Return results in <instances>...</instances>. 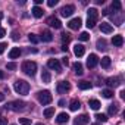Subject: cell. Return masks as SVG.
Instances as JSON below:
<instances>
[{
  "mask_svg": "<svg viewBox=\"0 0 125 125\" xmlns=\"http://www.w3.org/2000/svg\"><path fill=\"white\" fill-rule=\"evenodd\" d=\"M65 104H66V102H65L63 99H60V100H59V106H65Z\"/></svg>",
  "mask_w": 125,
  "mask_h": 125,
  "instance_id": "obj_45",
  "label": "cell"
},
{
  "mask_svg": "<svg viewBox=\"0 0 125 125\" xmlns=\"http://www.w3.org/2000/svg\"><path fill=\"white\" fill-rule=\"evenodd\" d=\"M88 106H90L93 110H99L102 104H100V102H99V100H96V99H91V100H88Z\"/></svg>",
  "mask_w": 125,
  "mask_h": 125,
  "instance_id": "obj_23",
  "label": "cell"
},
{
  "mask_svg": "<svg viewBox=\"0 0 125 125\" xmlns=\"http://www.w3.org/2000/svg\"><path fill=\"white\" fill-rule=\"evenodd\" d=\"M72 68H74V72H75L77 75H83V74H84V69H83V65L80 63V62H75V63L72 65Z\"/></svg>",
  "mask_w": 125,
  "mask_h": 125,
  "instance_id": "obj_21",
  "label": "cell"
},
{
  "mask_svg": "<svg viewBox=\"0 0 125 125\" xmlns=\"http://www.w3.org/2000/svg\"><path fill=\"white\" fill-rule=\"evenodd\" d=\"M68 121H69V115H68V113H65V112L59 113V115H57V118H56V122H57V124H66Z\"/></svg>",
  "mask_w": 125,
  "mask_h": 125,
  "instance_id": "obj_14",
  "label": "cell"
},
{
  "mask_svg": "<svg viewBox=\"0 0 125 125\" xmlns=\"http://www.w3.org/2000/svg\"><path fill=\"white\" fill-rule=\"evenodd\" d=\"M6 68H8L9 71H13V69H16V63H13V62H10V63H8V65H6Z\"/></svg>",
  "mask_w": 125,
  "mask_h": 125,
  "instance_id": "obj_38",
  "label": "cell"
},
{
  "mask_svg": "<svg viewBox=\"0 0 125 125\" xmlns=\"http://www.w3.org/2000/svg\"><path fill=\"white\" fill-rule=\"evenodd\" d=\"M96 118H97V121H100V122H106V121H107V116H106L104 113H97Z\"/></svg>",
  "mask_w": 125,
  "mask_h": 125,
  "instance_id": "obj_33",
  "label": "cell"
},
{
  "mask_svg": "<svg viewBox=\"0 0 125 125\" xmlns=\"http://www.w3.org/2000/svg\"><path fill=\"white\" fill-rule=\"evenodd\" d=\"M47 5H49V8H53V6H56V5H57V0H49Z\"/></svg>",
  "mask_w": 125,
  "mask_h": 125,
  "instance_id": "obj_41",
  "label": "cell"
},
{
  "mask_svg": "<svg viewBox=\"0 0 125 125\" xmlns=\"http://www.w3.org/2000/svg\"><path fill=\"white\" fill-rule=\"evenodd\" d=\"M21 56V49L19 47H13L10 52H9V57L10 59H18Z\"/></svg>",
  "mask_w": 125,
  "mask_h": 125,
  "instance_id": "obj_18",
  "label": "cell"
},
{
  "mask_svg": "<svg viewBox=\"0 0 125 125\" xmlns=\"http://www.w3.org/2000/svg\"><path fill=\"white\" fill-rule=\"evenodd\" d=\"M6 47H8V44H6V43H0V54H2V53L6 50Z\"/></svg>",
  "mask_w": 125,
  "mask_h": 125,
  "instance_id": "obj_40",
  "label": "cell"
},
{
  "mask_svg": "<svg viewBox=\"0 0 125 125\" xmlns=\"http://www.w3.org/2000/svg\"><path fill=\"white\" fill-rule=\"evenodd\" d=\"M100 63H102V68L107 69V68L110 66V63H112V60H110V57H109V56H103V57H102V60H100Z\"/></svg>",
  "mask_w": 125,
  "mask_h": 125,
  "instance_id": "obj_22",
  "label": "cell"
},
{
  "mask_svg": "<svg viewBox=\"0 0 125 125\" xmlns=\"http://www.w3.org/2000/svg\"><path fill=\"white\" fill-rule=\"evenodd\" d=\"M112 44L116 46V47H122V44H124V37H122V35H113Z\"/></svg>",
  "mask_w": 125,
  "mask_h": 125,
  "instance_id": "obj_17",
  "label": "cell"
},
{
  "mask_svg": "<svg viewBox=\"0 0 125 125\" xmlns=\"http://www.w3.org/2000/svg\"><path fill=\"white\" fill-rule=\"evenodd\" d=\"M88 121H90V118H88L87 115H80V116L74 121V125H85V124H88Z\"/></svg>",
  "mask_w": 125,
  "mask_h": 125,
  "instance_id": "obj_13",
  "label": "cell"
},
{
  "mask_svg": "<svg viewBox=\"0 0 125 125\" xmlns=\"http://www.w3.org/2000/svg\"><path fill=\"white\" fill-rule=\"evenodd\" d=\"M41 81H43L44 84H49V83L52 81V75H50L49 71H44V69H43V72H41Z\"/></svg>",
  "mask_w": 125,
  "mask_h": 125,
  "instance_id": "obj_19",
  "label": "cell"
},
{
  "mask_svg": "<svg viewBox=\"0 0 125 125\" xmlns=\"http://www.w3.org/2000/svg\"><path fill=\"white\" fill-rule=\"evenodd\" d=\"M37 97H38V102H40L41 104H49V103H52V100H53V97H52L50 91H47V90L38 91Z\"/></svg>",
  "mask_w": 125,
  "mask_h": 125,
  "instance_id": "obj_3",
  "label": "cell"
},
{
  "mask_svg": "<svg viewBox=\"0 0 125 125\" xmlns=\"http://www.w3.org/2000/svg\"><path fill=\"white\" fill-rule=\"evenodd\" d=\"M102 13H103V15H109V13H110V12H109V9H104V10H103V12H102Z\"/></svg>",
  "mask_w": 125,
  "mask_h": 125,
  "instance_id": "obj_46",
  "label": "cell"
},
{
  "mask_svg": "<svg viewBox=\"0 0 125 125\" xmlns=\"http://www.w3.org/2000/svg\"><path fill=\"white\" fill-rule=\"evenodd\" d=\"M112 9H113V10H121V9H122V5H121V2L115 0V2L112 3Z\"/></svg>",
  "mask_w": 125,
  "mask_h": 125,
  "instance_id": "obj_32",
  "label": "cell"
},
{
  "mask_svg": "<svg viewBox=\"0 0 125 125\" xmlns=\"http://www.w3.org/2000/svg\"><path fill=\"white\" fill-rule=\"evenodd\" d=\"M100 31L104 32V34H110V32H113V28H112L110 24H107V22H102V24H100Z\"/></svg>",
  "mask_w": 125,
  "mask_h": 125,
  "instance_id": "obj_15",
  "label": "cell"
},
{
  "mask_svg": "<svg viewBox=\"0 0 125 125\" xmlns=\"http://www.w3.org/2000/svg\"><path fill=\"white\" fill-rule=\"evenodd\" d=\"M0 125H8V118H0Z\"/></svg>",
  "mask_w": 125,
  "mask_h": 125,
  "instance_id": "obj_42",
  "label": "cell"
},
{
  "mask_svg": "<svg viewBox=\"0 0 125 125\" xmlns=\"http://www.w3.org/2000/svg\"><path fill=\"white\" fill-rule=\"evenodd\" d=\"M21 68L27 75H31V77H34L35 72H37V63L35 62H31V60H25Z\"/></svg>",
  "mask_w": 125,
  "mask_h": 125,
  "instance_id": "obj_2",
  "label": "cell"
},
{
  "mask_svg": "<svg viewBox=\"0 0 125 125\" xmlns=\"http://www.w3.org/2000/svg\"><path fill=\"white\" fill-rule=\"evenodd\" d=\"M54 115V107H47L46 110H44V116L46 118H52Z\"/></svg>",
  "mask_w": 125,
  "mask_h": 125,
  "instance_id": "obj_28",
  "label": "cell"
},
{
  "mask_svg": "<svg viewBox=\"0 0 125 125\" xmlns=\"http://www.w3.org/2000/svg\"><path fill=\"white\" fill-rule=\"evenodd\" d=\"M78 38H80L81 41H88V40H90V35H88V32L84 31V32H81V34L78 35Z\"/></svg>",
  "mask_w": 125,
  "mask_h": 125,
  "instance_id": "obj_29",
  "label": "cell"
},
{
  "mask_svg": "<svg viewBox=\"0 0 125 125\" xmlns=\"http://www.w3.org/2000/svg\"><path fill=\"white\" fill-rule=\"evenodd\" d=\"M13 90L18 93V94H22V96H27L28 91H30V84L24 80H18L15 84H13Z\"/></svg>",
  "mask_w": 125,
  "mask_h": 125,
  "instance_id": "obj_1",
  "label": "cell"
},
{
  "mask_svg": "<svg viewBox=\"0 0 125 125\" xmlns=\"http://www.w3.org/2000/svg\"><path fill=\"white\" fill-rule=\"evenodd\" d=\"M81 25H83L81 18H74V19H71V21L68 22V27H69L71 30H80Z\"/></svg>",
  "mask_w": 125,
  "mask_h": 125,
  "instance_id": "obj_8",
  "label": "cell"
},
{
  "mask_svg": "<svg viewBox=\"0 0 125 125\" xmlns=\"http://www.w3.org/2000/svg\"><path fill=\"white\" fill-rule=\"evenodd\" d=\"M19 37H21V35L18 34V31H12V40L16 41V40H19Z\"/></svg>",
  "mask_w": 125,
  "mask_h": 125,
  "instance_id": "obj_39",
  "label": "cell"
},
{
  "mask_svg": "<svg viewBox=\"0 0 125 125\" xmlns=\"http://www.w3.org/2000/svg\"><path fill=\"white\" fill-rule=\"evenodd\" d=\"M84 53H85V47H84L83 44H75V46H74V54H75L77 57L84 56Z\"/></svg>",
  "mask_w": 125,
  "mask_h": 125,
  "instance_id": "obj_12",
  "label": "cell"
},
{
  "mask_svg": "<svg viewBox=\"0 0 125 125\" xmlns=\"http://www.w3.org/2000/svg\"><path fill=\"white\" fill-rule=\"evenodd\" d=\"M31 12H32V15H34L35 18H41V16H43V13H44V12H43V9H41V8H38V6H34Z\"/></svg>",
  "mask_w": 125,
  "mask_h": 125,
  "instance_id": "obj_25",
  "label": "cell"
},
{
  "mask_svg": "<svg viewBox=\"0 0 125 125\" xmlns=\"http://www.w3.org/2000/svg\"><path fill=\"white\" fill-rule=\"evenodd\" d=\"M56 90H57L59 94H65V93H68V91L71 90V85H69L68 81H60V83H57Z\"/></svg>",
  "mask_w": 125,
  "mask_h": 125,
  "instance_id": "obj_5",
  "label": "cell"
},
{
  "mask_svg": "<svg viewBox=\"0 0 125 125\" xmlns=\"http://www.w3.org/2000/svg\"><path fill=\"white\" fill-rule=\"evenodd\" d=\"M97 49L99 50H106V41L104 40H97Z\"/></svg>",
  "mask_w": 125,
  "mask_h": 125,
  "instance_id": "obj_30",
  "label": "cell"
},
{
  "mask_svg": "<svg viewBox=\"0 0 125 125\" xmlns=\"http://www.w3.org/2000/svg\"><path fill=\"white\" fill-rule=\"evenodd\" d=\"M5 100V94L3 93H0V102H3Z\"/></svg>",
  "mask_w": 125,
  "mask_h": 125,
  "instance_id": "obj_48",
  "label": "cell"
},
{
  "mask_svg": "<svg viewBox=\"0 0 125 125\" xmlns=\"http://www.w3.org/2000/svg\"><path fill=\"white\" fill-rule=\"evenodd\" d=\"M69 40H71V37H69V34H68V32H63V34H62V41H63V44H65V43H68Z\"/></svg>",
  "mask_w": 125,
  "mask_h": 125,
  "instance_id": "obj_35",
  "label": "cell"
},
{
  "mask_svg": "<svg viewBox=\"0 0 125 125\" xmlns=\"http://www.w3.org/2000/svg\"><path fill=\"white\" fill-rule=\"evenodd\" d=\"M8 107L10 110H13V112H19V110L25 109V102H22V100H13V102H10L8 104Z\"/></svg>",
  "mask_w": 125,
  "mask_h": 125,
  "instance_id": "obj_4",
  "label": "cell"
},
{
  "mask_svg": "<svg viewBox=\"0 0 125 125\" xmlns=\"http://www.w3.org/2000/svg\"><path fill=\"white\" fill-rule=\"evenodd\" d=\"M35 125H43V124H35Z\"/></svg>",
  "mask_w": 125,
  "mask_h": 125,
  "instance_id": "obj_53",
  "label": "cell"
},
{
  "mask_svg": "<svg viewBox=\"0 0 125 125\" xmlns=\"http://www.w3.org/2000/svg\"><path fill=\"white\" fill-rule=\"evenodd\" d=\"M28 40H30L31 43H34V44H37V43L40 41V37H38L37 34H30V35H28Z\"/></svg>",
  "mask_w": 125,
  "mask_h": 125,
  "instance_id": "obj_27",
  "label": "cell"
},
{
  "mask_svg": "<svg viewBox=\"0 0 125 125\" xmlns=\"http://www.w3.org/2000/svg\"><path fill=\"white\" fill-rule=\"evenodd\" d=\"M62 62H63V63L68 66L69 65V60H68V56H65V57H62Z\"/></svg>",
  "mask_w": 125,
  "mask_h": 125,
  "instance_id": "obj_44",
  "label": "cell"
},
{
  "mask_svg": "<svg viewBox=\"0 0 125 125\" xmlns=\"http://www.w3.org/2000/svg\"><path fill=\"white\" fill-rule=\"evenodd\" d=\"M47 25H50V27H53V28H60L62 27V22L57 19V18H54V16H50V18H47Z\"/></svg>",
  "mask_w": 125,
  "mask_h": 125,
  "instance_id": "obj_11",
  "label": "cell"
},
{
  "mask_svg": "<svg viewBox=\"0 0 125 125\" xmlns=\"http://www.w3.org/2000/svg\"><path fill=\"white\" fill-rule=\"evenodd\" d=\"M90 125H100V124H90Z\"/></svg>",
  "mask_w": 125,
  "mask_h": 125,
  "instance_id": "obj_52",
  "label": "cell"
},
{
  "mask_svg": "<svg viewBox=\"0 0 125 125\" xmlns=\"http://www.w3.org/2000/svg\"><path fill=\"white\" fill-rule=\"evenodd\" d=\"M2 19H3V13H2V12H0V21H2Z\"/></svg>",
  "mask_w": 125,
  "mask_h": 125,
  "instance_id": "obj_50",
  "label": "cell"
},
{
  "mask_svg": "<svg viewBox=\"0 0 125 125\" xmlns=\"http://www.w3.org/2000/svg\"><path fill=\"white\" fill-rule=\"evenodd\" d=\"M78 87L81 90H90L91 88V83H88V81H80L78 83Z\"/></svg>",
  "mask_w": 125,
  "mask_h": 125,
  "instance_id": "obj_26",
  "label": "cell"
},
{
  "mask_svg": "<svg viewBox=\"0 0 125 125\" xmlns=\"http://www.w3.org/2000/svg\"><path fill=\"white\" fill-rule=\"evenodd\" d=\"M116 112H118V107H116L115 104H110V106H109V113H110V115H115Z\"/></svg>",
  "mask_w": 125,
  "mask_h": 125,
  "instance_id": "obj_37",
  "label": "cell"
},
{
  "mask_svg": "<svg viewBox=\"0 0 125 125\" xmlns=\"http://www.w3.org/2000/svg\"><path fill=\"white\" fill-rule=\"evenodd\" d=\"M0 78H3V72L2 71H0Z\"/></svg>",
  "mask_w": 125,
  "mask_h": 125,
  "instance_id": "obj_51",
  "label": "cell"
},
{
  "mask_svg": "<svg viewBox=\"0 0 125 125\" xmlns=\"http://www.w3.org/2000/svg\"><path fill=\"white\" fill-rule=\"evenodd\" d=\"M74 12H75L74 5H66V6H63V8L60 9V15H62V16H65V18H69Z\"/></svg>",
  "mask_w": 125,
  "mask_h": 125,
  "instance_id": "obj_6",
  "label": "cell"
},
{
  "mask_svg": "<svg viewBox=\"0 0 125 125\" xmlns=\"http://www.w3.org/2000/svg\"><path fill=\"white\" fill-rule=\"evenodd\" d=\"M119 94H121V99H125V91H124V90H122Z\"/></svg>",
  "mask_w": 125,
  "mask_h": 125,
  "instance_id": "obj_47",
  "label": "cell"
},
{
  "mask_svg": "<svg viewBox=\"0 0 125 125\" xmlns=\"http://www.w3.org/2000/svg\"><path fill=\"white\" fill-rule=\"evenodd\" d=\"M87 13H88V19H91V21H97L99 12H97V9H96V8H90V9L87 10Z\"/></svg>",
  "mask_w": 125,
  "mask_h": 125,
  "instance_id": "obj_16",
  "label": "cell"
},
{
  "mask_svg": "<svg viewBox=\"0 0 125 125\" xmlns=\"http://www.w3.org/2000/svg\"><path fill=\"white\" fill-rule=\"evenodd\" d=\"M106 84L109 85V87H119L121 85V78L119 77H110V78H107L106 80Z\"/></svg>",
  "mask_w": 125,
  "mask_h": 125,
  "instance_id": "obj_10",
  "label": "cell"
},
{
  "mask_svg": "<svg viewBox=\"0 0 125 125\" xmlns=\"http://www.w3.org/2000/svg\"><path fill=\"white\" fill-rule=\"evenodd\" d=\"M47 66H49L50 69H54L56 72H62V66H60V63H59L57 59H49Z\"/></svg>",
  "mask_w": 125,
  "mask_h": 125,
  "instance_id": "obj_7",
  "label": "cell"
},
{
  "mask_svg": "<svg viewBox=\"0 0 125 125\" xmlns=\"http://www.w3.org/2000/svg\"><path fill=\"white\" fill-rule=\"evenodd\" d=\"M102 96H103L104 99H110V97L113 96V91H112V90H103V91H102Z\"/></svg>",
  "mask_w": 125,
  "mask_h": 125,
  "instance_id": "obj_31",
  "label": "cell"
},
{
  "mask_svg": "<svg viewBox=\"0 0 125 125\" xmlns=\"http://www.w3.org/2000/svg\"><path fill=\"white\" fill-rule=\"evenodd\" d=\"M96 22H97V21L87 19V24H85V25H87V28H94V27H96Z\"/></svg>",
  "mask_w": 125,
  "mask_h": 125,
  "instance_id": "obj_36",
  "label": "cell"
},
{
  "mask_svg": "<svg viewBox=\"0 0 125 125\" xmlns=\"http://www.w3.org/2000/svg\"><path fill=\"white\" fill-rule=\"evenodd\" d=\"M40 40H43V41H52L53 40V35H52V32L50 31H43V34H41V38Z\"/></svg>",
  "mask_w": 125,
  "mask_h": 125,
  "instance_id": "obj_24",
  "label": "cell"
},
{
  "mask_svg": "<svg viewBox=\"0 0 125 125\" xmlns=\"http://www.w3.org/2000/svg\"><path fill=\"white\" fill-rule=\"evenodd\" d=\"M41 3H43V0H35V5H37V6L41 5Z\"/></svg>",
  "mask_w": 125,
  "mask_h": 125,
  "instance_id": "obj_49",
  "label": "cell"
},
{
  "mask_svg": "<svg viewBox=\"0 0 125 125\" xmlns=\"http://www.w3.org/2000/svg\"><path fill=\"white\" fill-rule=\"evenodd\" d=\"M80 107H81V103H80V100H78V99H74V100H71V103H69V109H71L72 112L78 110Z\"/></svg>",
  "mask_w": 125,
  "mask_h": 125,
  "instance_id": "obj_20",
  "label": "cell"
},
{
  "mask_svg": "<svg viewBox=\"0 0 125 125\" xmlns=\"http://www.w3.org/2000/svg\"><path fill=\"white\" fill-rule=\"evenodd\" d=\"M97 63H99V57H97V54L91 53V54L87 57V66H88V68H94Z\"/></svg>",
  "mask_w": 125,
  "mask_h": 125,
  "instance_id": "obj_9",
  "label": "cell"
},
{
  "mask_svg": "<svg viewBox=\"0 0 125 125\" xmlns=\"http://www.w3.org/2000/svg\"><path fill=\"white\" fill-rule=\"evenodd\" d=\"M5 35H6V30L0 27V38H2V37H5Z\"/></svg>",
  "mask_w": 125,
  "mask_h": 125,
  "instance_id": "obj_43",
  "label": "cell"
},
{
  "mask_svg": "<svg viewBox=\"0 0 125 125\" xmlns=\"http://www.w3.org/2000/svg\"><path fill=\"white\" fill-rule=\"evenodd\" d=\"M19 124L21 125H31V119L30 118H19Z\"/></svg>",
  "mask_w": 125,
  "mask_h": 125,
  "instance_id": "obj_34",
  "label": "cell"
}]
</instances>
